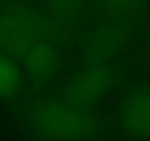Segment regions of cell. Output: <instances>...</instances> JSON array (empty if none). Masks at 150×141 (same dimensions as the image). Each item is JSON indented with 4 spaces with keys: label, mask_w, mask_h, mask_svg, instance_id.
Here are the masks:
<instances>
[{
    "label": "cell",
    "mask_w": 150,
    "mask_h": 141,
    "mask_svg": "<svg viewBox=\"0 0 150 141\" xmlns=\"http://www.w3.org/2000/svg\"><path fill=\"white\" fill-rule=\"evenodd\" d=\"M66 35L60 21L33 8L15 5L0 9V49L22 56L40 43H60Z\"/></svg>",
    "instance_id": "cell-1"
},
{
    "label": "cell",
    "mask_w": 150,
    "mask_h": 141,
    "mask_svg": "<svg viewBox=\"0 0 150 141\" xmlns=\"http://www.w3.org/2000/svg\"><path fill=\"white\" fill-rule=\"evenodd\" d=\"M31 129L49 141H86L91 138L99 123L86 109L60 102H41L28 116Z\"/></svg>",
    "instance_id": "cell-2"
},
{
    "label": "cell",
    "mask_w": 150,
    "mask_h": 141,
    "mask_svg": "<svg viewBox=\"0 0 150 141\" xmlns=\"http://www.w3.org/2000/svg\"><path fill=\"white\" fill-rule=\"evenodd\" d=\"M113 70L105 65H88L75 74L65 87V100L87 109L105 97L115 85Z\"/></svg>",
    "instance_id": "cell-3"
},
{
    "label": "cell",
    "mask_w": 150,
    "mask_h": 141,
    "mask_svg": "<svg viewBox=\"0 0 150 141\" xmlns=\"http://www.w3.org/2000/svg\"><path fill=\"white\" fill-rule=\"evenodd\" d=\"M124 41V31L113 24H105L91 31L83 43L81 54L87 65H105L113 57Z\"/></svg>",
    "instance_id": "cell-4"
},
{
    "label": "cell",
    "mask_w": 150,
    "mask_h": 141,
    "mask_svg": "<svg viewBox=\"0 0 150 141\" xmlns=\"http://www.w3.org/2000/svg\"><path fill=\"white\" fill-rule=\"evenodd\" d=\"M22 65L33 81L47 82L59 74L62 54L56 43H40L22 54Z\"/></svg>",
    "instance_id": "cell-5"
},
{
    "label": "cell",
    "mask_w": 150,
    "mask_h": 141,
    "mask_svg": "<svg viewBox=\"0 0 150 141\" xmlns=\"http://www.w3.org/2000/svg\"><path fill=\"white\" fill-rule=\"evenodd\" d=\"M119 116L129 134L150 137V88L132 91L122 102Z\"/></svg>",
    "instance_id": "cell-6"
},
{
    "label": "cell",
    "mask_w": 150,
    "mask_h": 141,
    "mask_svg": "<svg viewBox=\"0 0 150 141\" xmlns=\"http://www.w3.org/2000/svg\"><path fill=\"white\" fill-rule=\"evenodd\" d=\"M22 84L19 66L5 53H0V99L13 97Z\"/></svg>",
    "instance_id": "cell-7"
},
{
    "label": "cell",
    "mask_w": 150,
    "mask_h": 141,
    "mask_svg": "<svg viewBox=\"0 0 150 141\" xmlns=\"http://www.w3.org/2000/svg\"><path fill=\"white\" fill-rule=\"evenodd\" d=\"M86 0H44V5L54 19L65 22L75 18L83 9Z\"/></svg>",
    "instance_id": "cell-8"
}]
</instances>
